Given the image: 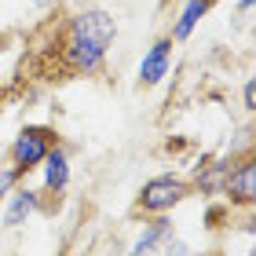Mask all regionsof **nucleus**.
I'll list each match as a JSON object with an SVG mask.
<instances>
[{
  "instance_id": "7ed1b4c3",
  "label": "nucleus",
  "mask_w": 256,
  "mask_h": 256,
  "mask_svg": "<svg viewBox=\"0 0 256 256\" xmlns=\"http://www.w3.org/2000/svg\"><path fill=\"white\" fill-rule=\"evenodd\" d=\"M55 143H59L55 128H48V124H26L15 139H11V146H8V165L26 180L30 172L40 168V161L48 158V150Z\"/></svg>"
},
{
  "instance_id": "f8f14e48",
  "label": "nucleus",
  "mask_w": 256,
  "mask_h": 256,
  "mask_svg": "<svg viewBox=\"0 0 256 256\" xmlns=\"http://www.w3.org/2000/svg\"><path fill=\"white\" fill-rule=\"evenodd\" d=\"M242 106H246L249 114L256 110V84H252V80H246V84H242Z\"/></svg>"
},
{
  "instance_id": "39448f33",
  "label": "nucleus",
  "mask_w": 256,
  "mask_h": 256,
  "mask_svg": "<svg viewBox=\"0 0 256 256\" xmlns=\"http://www.w3.org/2000/svg\"><path fill=\"white\" fill-rule=\"evenodd\" d=\"M172 55H176L172 37H168V33H165V37H158L143 52V59H139V84H143V88H158L161 80L168 77V70H172Z\"/></svg>"
},
{
  "instance_id": "ddd939ff",
  "label": "nucleus",
  "mask_w": 256,
  "mask_h": 256,
  "mask_svg": "<svg viewBox=\"0 0 256 256\" xmlns=\"http://www.w3.org/2000/svg\"><path fill=\"white\" fill-rule=\"evenodd\" d=\"M238 11H242V15H249V11H252V0H238Z\"/></svg>"
},
{
  "instance_id": "4468645a",
  "label": "nucleus",
  "mask_w": 256,
  "mask_h": 256,
  "mask_svg": "<svg viewBox=\"0 0 256 256\" xmlns=\"http://www.w3.org/2000/svg\"><path fill=\"white\" fill-rule=\"evenodd\" d=\"M33 4H37V8H55L59 0H33Z\"/></svg>"
},
{
  "instance_id": "2eb2a0df",
  "label": "nucleus",
  "mask_w": 256,
  "mask_h": 256,
  "mask_svg": "<svg viewBox=\"0 0 256 256\" xmlns=\"http://www.w3.org/2000/svg\"><path fill=\"white\" fill-rule=\"evenodd\" d=\"M0 102H4V84H0Z\"/></svg>"
},
{
  "instance_id": "6e6552de",
  "label": "nucleus",
  "mask_w": 256,
  "mask_h": 256,
  "mask_svg": "<svg viewBox=\"0 0 256 256\" xmlns=\"http://www.w3.org/2000/svg\"><path fill=\"white\" fill-rule=\"evenodd\" d=\"M40 172H44V194H62L66 187H70V154L55 143L52 150H48V158L40 161Z\"/></svg>"
},
{
  "instance_id": "f257e3e1",
  "label": "nucleus",
  "mask_w": 256,
  "mask_h": 256,
  "mask_svg": "<svg viewBox=\"0 0 256 256\" xmlns=\"http://www.w3.org/2000/svg\"><path fill=\"white\" fill-rule=\"evenodd\" d=\"M118 40V18L106 8H84L70 15L62 33V66L74 77H99L106 66V52Z\"/></svg>"
},
{
  "instance_id": "9b49d317",
  "label": "nucleus",
  "mask_w": 256,
  "mask_h": 256,
  "mask_svg": "<svg viewBox=\"0 0 256 256\" xmlns=\"http://www.w3.org/2000/svg\"><path fill=\"white\" fill-rule=\"evenodd\" d=\"M15 183H22V176H18L11 165H0V205L8 202V194L15 190Z\"/></svg>"
},
{
  "instance_id": "9d476101",
  "label": "nucleus",
  "mask_w": 256,
  "mask_h": 256,
  "mask_svg": "<svg viewBox=\"0 0 256 256\" xmlns=\"http://www.w3.org/2000/svg\"><path fill=\"white\" fill-rule=\"evenodd\" d=\"M227 168H230V161H212V165H202V168H198V176H194V183H190V190L205 194V198L220 194V187H224V176H227Z\"/></svg>"
},
{
  "instance_id": "0eeeda50",
  "label": "nucleus",
  "mask_w": 256,
  "mask_h": 256,
  "mask_svg": "<svg viewBox=\"0 0 256 256\" xmlns=\"http://www.w3.org/2000/svg\"><path fill=\"white\" fill-rule=\"evenodd\" d=\"M176 234V227H172V220L168 216H150L143 230H139V238L132 242V249H128V256H154L161 252V246Z\"/></svg>"
},
{
  "instance_id": "dca6fc26",
  "label": "nucleus",
  "mask_w": 256,
  "mask_h": 256,
  "mask_svg": "<svg viewBox=\"0 0 256 256\" xmlns=\"http://www.w3.org/2000/svg\"><path fill=\"white\" fill-rule=\"evenodd\" d=\"M208 4H216V0H208Z\"/></svg>"
},
{
  "instance_id": "20e7f679",
  "label": "nucleus",
  "mask_w": 256,
  "mask_h": 256,
  "mask_svg": "<svg viewBox=\"0 0 256 256\" xmlns=\"http://www.w3.org/2000/svg\"><path fill=\"white\" fill-rule=\"evenodd\" d=\"M220 194H224V202L230 208H252L256 205V161L249 154L242 161H230Z\"/></svg>"
},
{
  "instance_id": "1a4fd4ad",
  "label": "nucleus",
  "mask_w": 256,
  "mask_h": 256,
  "mask_svg": "<svg viewBox=\"0 0 256 256\" xmlns=\"http://www.w3.org/2000/svg\"><path fill=\"white\" fill-rule=\"evenodd\" d=\"M212 11V4L208 0H183V8H180V15L172 18V30H168V37L172 44H183V40H190L194 37V30L202 26V18Z\"/></svg>"
},
{
  "instance_id": "f03ea898",
  "label": "nucleus",
  "mask_w": 256,
  "mask_h": 256,
  "mask_svg": "<svg viewBox=\"0 0 256 256\" xmlns=\"http://www.w3.org/2000/svg\"><path fill=\"white\" fill-rule=\"evenodd\" d=\"M194 190H190V180L176 176V172H161V176L146 180L139 187V198H136V212L143 216H168L172 208H180Z\"/></svg>"
},
{
  "instance_id": "423d86ee",
  "label": "nucleus",
  "mask_w": 256,
  "mask_h": 256,
  "mask_svg": "<svg viewBox=\"0 0 256 256\" xmlns=\"http://www.w3.org/2000/svg\"><path fill=\"white\" fill-rule=\"evenodd\" d=\"M40 202H44V190H33L26 183H15V190L8 194L4 205H0L4 208V227H22L26 220H33L40 212Z\"/></svg>"
}]
</instances>
